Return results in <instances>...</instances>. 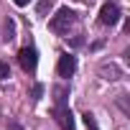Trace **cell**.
I'll list each match as a JSON object with an SVG mask.
<instances>
[{
  "label": "cell",
  "instance_id": "obj_1",
  "mask_svg": "<svg viewBox=\"0 0 130 130\" xmlns=\"http://www.w3.org/2000/svg\"><path fill=\"white\" fill-rule=\"evenodd\" d=\"M72 23H74V13H72L69 8H61V10L48 21V28H51L54 33H67Z\"/></svg>",
  "mask_w": 130,
  "mask_h": 130
},
{
  "label": "cell",
  "instance_id": "obj_2",
  "mask_svg": "<svg viewBox=\"0 0 130 130\" xmlns=\"http://www.w3.org/2000/svg\"><path fill=\"white\" fill-rule=\"evenodd\" d=\"M56 72H59V77L69 79V77L77 72V59H74L72 54H61V56H59V64H56Z\"/></svg>",
  "mask_w": 130,
  "mask_h": 130
},
{
  "label": "cell",
  "instance_id": "obj_3",
  "mask_svg": "<svg viewBox=\"0 0 130 130\" xmlns=\"http://www.w3.org/2000/svg\"><path fill=\"white\" fill-rule=\"evenodd\" d=\"M117 21H120L117 5H115V3H105V5L100 8V23H102V26H115Z\"/></svg>",
  "mask_w": 130,
  "mask_h": 130
},
{
  "label": "cell",
  "instance_id": "obj_4",
  "mask_svg": "<svg viewBox=\"0 0 130 130\" xmlns=\"http://www.w3.org/2000/svg\"><path fill=\"white\" fill-rule=\"evenodd\" d=\"M18 61H21L23 72H33V69H36V64H38V56H36V51H33V48L23 46V48L18 51Z\"/></svg>",
  "mask_w": 130,
  "mask_h": 130
},
{
  "label": "cell",
  "instance_id": "obj_5",
  "mask_svg": "<svg viewBox=\"0 0 130 130\" xmlns=\"http://www.w3.org/2000/svg\"><path fill=\"white\" fill-rule=\"evenodd\" d=\"M56 122L64 127V130H74V117L67 107H56Z\"/></svg>",
  "mask_w": 130,
  "mask_h": 130
},
{
  "label": "cell",
  "instance_id": "obj_6",
  "mask_svg": "<svg viewBox=\"0 0 130 130\" xmlns=\"http://www.w3.org/2000/svg\"><path fill=\"white\" fill-rule=\"evenodd\" d=\"M51 5H54V0H41V3H38V15H43L46 10H51Z\"/></svg>",
  "mask_w": 130,
  "mask_h": 130
},
{
  "label": "cell",
  "instance_id": "obj_7",
  "mask_svg": "<svg viewBox=\"0 0 130 130\" xmlns=\"http://www.w3.org/2000/svg\"><path fill=\"white\" fill-rule=\"evenodd\" d=\"M10 77V67H8V61H0V79H8Z\"/></svg>",
  "mask_w": 130,
  "mask_h": 130
},
{
  "label": "cell",
  "instance_id": "obj_8",
  "mask_svg": "<svg viewBox=\"0 0 130 130\" xmlns=\"http://www.w3.org/2000/svg\"><path fill=\"white\" fill-rule=\"evenodd\" d=\"M84 125H87V127H92V130H97V122H94V115H92V112H87V115H84Z\"/></svg>",
  "mask_w": 130,
  "mask_h": 130
},
{
  "label": "cell",
  "instance_id": "obj_9",
  "mask_svg": "<svg viewBox=\"0 0 130 130\" xmlns=\"http://www.w3.org/2000/svg\"><path fill=\"white\" fill-rule=\"evenodd\" d=\"M41 94H43V84H36L33 87V100H41Z\"/></svg>",
  "mask_w": 130,
  "mask_h": 130
},
{
  "label": "cell",
  "instance_id": "obj_10",
  "mask_svg": "<svg viewBox=\"0 0 130 130\" xmlns=\"http://www.w3.org/2000/svg\"><path fill=\"white\" fill-rule=\"evenodd\" d=\"M13 3H15V5H21V8H23V5H28V3H31V0H13Z\"/></svg>",
  "mask_w": 130,
  "mask_h": 130
},
{
  "label": "cell",
  "instance_id": "obj_11",
  "mask_svg": "<svg viewBox=\"0 0 130 130\" xmlns=\"http://www.w3.org/2000/svg\"><path fill=\"white\" fill-rule=\"evenodd\" d=\"M8 130H21V127H18V125H10V127H8Z\"/></svg>",
  "mask_w": 130,
  "mask_h": 130
}]
</instances>
